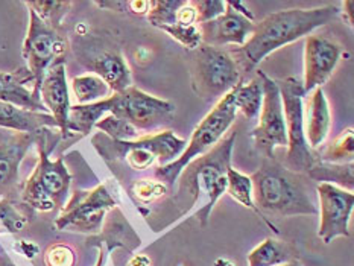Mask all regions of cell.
I'll return each mask as SVG.
<instances>
[{
    "label": "cell",
    "mask_w": 354,
    "mask_h": 266,
    "mask_svg": "<svg viewBox=\"0 0 354 266\" xmlns=\"http://www.w3.org/2000/svg\"><path fill=\"white\" fill-rule=\"evenodd\" d=\"M227 180H228L227 193L232 196L234 201L242 204L243 207L252 210L261 220H263L265 224L271 227L275 233H279V230H277L271 220L261 215L260 210L256 207V202H254V198H252V182H251V178L248 177V175H243L239 171L233 169V167H230L227 172Z\"/></svg>",
    "instance_id": "25"
},
{
    "label": "cell",
    "mask_w": 354,
    "mask_h": 266,
    "mask_svg": "<svg viewBox=\"0 0 354 266\" xmlns=\"http://www.w3.org/2000/svg\"><path fill=\"white\" fill-rule=\"evenodd\" d=\"M95 128H97L99 131H102L104 135L109 137V139L116 142L136 140L138 139V134H140L129 122L122 120L116 116H111V114H105L102 119H99Z\"/></svg>",
    "instance_id": "29"
},
{
    "label": "cell",
    "mask_w": 354,
    "mask_h": 266,
    "mask_svg": "<svg viewBox=\"0 0 354 266\" xmlns=\"http://www.w3.org/2000/svg\"><path fill=\"white\" fill-rule=\"evenodd\" d=\"M280 90L284 122L288 134V169L307 175L318 162L317 152L310 149L304 131L303 82L297 78L277 81Z\"/></svg>",
    "instance_id": "9"
},
{
    "label": "cell",
    "mask_w": 354,
    "mask_h": 266,
    "mask_svg": "<svg viewBox=\"0 0 354 266\" xmlns=\"http://www.w3.org/2000/svg\"><path fill=\"white\" fill-rule=\"evenodd\" d=\"M236 131L224 137L216 146L184 167L176 178L174 201L181 215L198 209L195 216L203 227L207 225L212 210L222 195L227 193V172L232 167Z\"/></svg>",
    "instance_id": "2"
},
{
    "label": "cell",
    "mask_w": 354,
    "mask_h": 266,
    "mask_svg": "<svg viewBox=\"0 0 354 266\" xmlns=\"http://www.w3.org/2000/svg\"><path fill=\"white\" fill-rule=\"evenodd\" d=\"M0 128L12 129L15 133L34 134L43 128H57L58 125L49 113H37L19 106L0 102Z\"/></svg>",
    "instance_id": "20"
},
{
    "label": "cell",
    "mask_w": 354,
    "mask_h": 266,
    "mask_svg": "<svg viewBox=\"0 0 354 266\" xmlns=\"http://www.w3.org/2000/svg\"><path fill=\"white\" fill-rule=\"evenodd\" d=\"M281 266H303V265L299 263L298 260H292V262H289V263H286V265H281Z\"/></svg>",
    "instance_id": "40"
},
{
    "label": "cell",
    "mask_w": 354,
    "mask_h": 266,
    "mask_svg": "<svg viewBox=\"0 0 354 266\" xmlns=\"http://www.w3.org/2000/svg\"><path fill=\"white\" fill-rule=\"evenodd\" d=\"M186 0H151V8L146 17L152 26H172L176 21V11Z\"/></svg>",
    "instance_id": "31"
},
{
    "label": "cell",
    "mask_w": 354,
    "mask_h": 266,
    "mask_svg": "<svg viewBox=\"0 0 354 266\" xmlns=\"http://www.w3.org/2000/svg\"><path fill=\"white\" fill-rule=\"evenodd\" d=\"M175 105L131 86L120 93H113L104 101L88 105H72L68 113V133L87 135L96 122L111 114L129 122L137 131H152L172 117Z\"/></svg>",
    "instance_id": "3"
},
{
    "label": "cell",
    "mask_w": 354,
    "mask_h": 266,
    "mask_svg": "<svg viewBox=\"0 0 354 266\" xmlns=\"http://www.w3.org/2000/svg\"><path fill=\"white\" fill-rule=\"evenodd\" d=\"M72 90L78 105L95 104L113 95L110 87L96 75L76 76L72 81Z\"/></svg>",
    "instance_id": "26"
},
{
    "label": "cell",
    "mask_w": 354,
    "mask_h": 266,
    "mask_svg": "<svg viewBox=\"0 0 354 266\" xmlns=\"http://www.w3.org/2000/svg\"><path fill=\"white\" fill-rule=\"evenodd\" d=\"M91 142L111 171L118 166H127L134 172H145L153 166L172 163L187 146L186 140L180 139L171 129L138 137L131 142H116L104 134H96Z\"/></svg>",
    "instance_id": "5"
},
{
    "label": "cell",
    "mask_w": 354,
    "mask_h": 266,
    "mask_svg": "<svg viewBox=\"0 0 354 266\" xmlns=\"http://www.w3.org/2000/svg\"><path fill=\"white\" fill-rule=\"evenodd\" d=\"M90 67L93 68L96 76H99L113 93H120L133 86V75L129 67L116 50H105L91 59Z\"/></svg>",
    "instance_id": "19"
},
{
    "label": "cell",
    "mask_w": 354,
    "mask_h": 266,
    "mask_svg": "<svg viewBox=\"0 0 354 266\" xmlns=\"http://www.w3.org/2000/svg\"><path fill=\"white\" fill-rule=\"evenodd\" d=\"M319 162L327 163H353L354 157V134L353 129H344V131L336 137V139L327 144V146L319 152Z\"/></svg>",
    "instance_id": "27"
},
{
    "label": "cell",
    "mask_w": 354,
    "mask_h": 266,
    "mask_svg": "<svg viewBox=\"0 0 354 266\" xmlns=\"http://www.w3.org/2000/svg\"><path fill=\"white\" fill-rule=\"evenodd\" d=\"M28 218L17 205L12 202L11 198L0 200V227L6 233H19L26 225Z\"/></svg>",
    "instance_id": "32"
},
{
    "label": "cell",
    "mask_w": 354,
    "mask_h": 266,
    "mask_svg": "<svg viewBox=\"0 0 354 266\" xmlns=\"http://www.w3.org/2000/svg\"><path fill=\"white\" fill-rule=\"evenodd\" d=\"M116 207V200L105 184L91 190H76L55 219L57 230L97 233L102 228L106 211Z\"/></svg>",
    "instance_id": "11"
},
{
    "label": "cell",
    "mask_w": 354,
    "mask_h": 266,
    "mask_svg": "<svg viewBox=\"0 0 354 266\" xmlns=\"http://www.w3.org/2000/svg\"><path fill=\"white\" fill-rule=\"evenodd\" d=\"M252 198L261 215L312 216L318 215L309 177L288 169L274 158H265L251 175ZM266 218V216H265Z\"/></svg>",
    "instance_id": "4"
},
{
    "label": "cell",
    "mask_w": 354,
    "mask_h": 266,
    "mask_svg": "<svg viewBox=\"0 0 354 266\" xmlns=\"http://www.w3.org/2000/svg\"><path fill=\"white\" fill-rule=\"evenodd\" d=\"M151 2H127V12L134 15H148Z\"/></svg>",
    "instance_id": "36"
},
{
    "label": "cell",
    "mask_w": 354,
    "mask_h": 266,
    "mask_svg": "<svg viewBox=\"0 0 354 266\" xmlns=\"http://www.w3.org/2000/svg\"><path fill=\"white\" fill-rule=\"evenodd\" d=\"M167 193V186L158 178H143L137 180L129 187V195L133 200L140 205H149L151 202L160 200Z\"/></svg>",
    "instance_id": "30"
},
{
    "label": "cell",
    "mask_w": 354,
    "mask_h": 266,
    "mask_svg": "<svg viewBox=\"0 0 354 266\" xmlns=\"http://www.w3.org/2000/svg\"><path fill=\"white\" fill-rule=\"evenodd\" d=\"M75 251L71 247L63 245V243H55V245L46 249V266H75Z\"/></svg>",
    "instance_id": "34"
},
{
    "label": "cell",
    "mask_w": 354,
    "mask_h": 266,
    "mask_svg": "<svg viewBox=\"0 0 354 266\" xmlns=\"http://www.w3.org/2000/svg\"><path fill=\"white\" fill-rule=\"evenodd\" d=\"M341 10L337 5H326L310 10L292 8L266 15L257 25L246 43L237 50L236 64L241 73H250L272 52L299 38L310 35L315 29L332 23Z\"/></svg>",
    "instance_id": "1"
},
{
    "label": "cell",
    "mask_w": 354,
    "mask_h": 266,
    "mask_svg": "<svg viewBox=\"0 0 354 266\" xmlns=\"http://www.w3.org/2000/svg\"><path fill=\"white\" fill-rule=\"evenodd\" d=\"M34 88V76L28 67L15 72H0V102L11 104L19 108L37 113H48Z\"/></svg>",
    "instance_id": "18"
},
{
    "label": "cell",
    "mask_w": 354,
    "mask_h": 266,
    "mask_svg": "<svg viewBox=\"0 0 354 266\" xmlns=\"http://www.w3.org/2000/svg\"><path fill=\"white\" fill-rule=\"evenodd\" d=\"M234 90L236 88H233L228 95L219 99L218 104L212 108V111L201 120V124L195 128L194 134H192V139L187 143L186 149H184L183 154L176 158L175 162L153 169L156 178H158L161 182H165L166 186H174L181 171L192 162V160L204 155L205 152L213 149L222 139H224V134L228 131L230 126L233 125L237 114L234 105Z\"/></svg>",
    "instance_id": "7"
},
{
    "label": "cell",
    "mask_w": 354,
    "mask_h": 266,
    "mask_svg": "<svg viewBox=\"0 0 354 266\" xmlns=\"http://www.w3.org/2000/svg\"><path fill=\"white\" fill-rule=\"evenodd\" d=\"M37 133H15L0 143V200L11 198L17 189L20 164L35 144Z\"/></svg>",
    "instance_id": "17"
},
{
    "label": "cell",
    "mask_w": 354,
    "mask_h": 266,
    "mask_svg": "<svg viewBox=\"0 0 354 266\" xmlns=\"http://www.w3.org/2000/svg\"><path fill=\"white\" fill-rule=\"evenodd\" d=\"M26 6L32 10L46 25L59 30L61 21L71 11L73 3L64 2V0L63 2L61 0H32V2H26Z\"/></svg>",
    "instance_id": "28"
},
{
    "label": "cell",
    "mask_w": 354,
    "mask_h": 266,
    "mask_svg": "<svg viewBox=\"0 0 354 266\" xmlns=\"http://www.w3.org/2000/svg\"><path fill=\"white\" fill-rule=\"evenodd\" d=\"M263 86V104L259 114V124L252 129V139L257 151L265 158H274V151L279 146H288L286 122H284L281 96L277 81L261 72L256 70Z\"/></svg>",
    "instance_id": "12"
},
{
    "label": "cell",
    "mask_w": 354,
    "mask_h": 266,
    "mask_svg": "<svg viewBox=\"0 0 354 266\" xmlns=\"http://www.w3.org/2000/svg\"><path fill=\"white\" fill-rule=\"evenodd\" d=\"M50 135L49 128H43L37 133L38 163L21 189V201L29 210H61L66 205L71 190L72 175L67 171L63 157L49 158L57 143V140L50 142Z\"/></svg>",
    "instance_id": "6"
},
{
    "label": "cell",
    "mask_w": 354,
    "mask_h": 266,
    "mask_svg": "<svg viewBox=\"0 0 354 266\" xmlns=\"http://www.w3.org/2000/svg\"><path fill=\"white\" fill-rule=\"evenodd\" d=\"M254 25H256L254 20L246 19L234 10L232 2H227L224 14L212 21L201 23L199 30H201L203 43L213 48H222L227 44L243 46L251 37Z\"/></svg>",
    "instance_id": "16"
},
{
    "label": "cell",
    "mask_w": 354,
    "mask_h": 266,
    "mask_svg": "<svg viewBox=\"0 0 354 266\" xmlns=\"http://www.w3.org/2000/svg\"><path fill=\"white\" fill-rule=\"evenodd\" d=\"M319 201V230L318 238L328 245L337 238H350V219L354 205V195L327 182L317 186Z\"/></svg>",
    "instance_id": "13"
},
{
    "label": "cell",
    "mask_w": 354,
    "mask_h": 266,
    "mask_svg": "<svg viewBox=\"0 0 354 266\" xmlns=\"http://www.w3.org/2000/svg\"><path fill=\"white\" fill-rule=\"evenodd\" d=\"M261 104H263V86L257 73L248 82L242 79L237 84L234 90V105L236 110L241 111L246 119H257Z\"/></svg>",
    "instance_id": "24"
},
{
    "label": "cell",
    "mask_w": 354,
    "mask_h": 266,
    "mask_svg": "<svg viewBox=\"0 0 354 266\" xmlns=\"http://www.w3.org/2000/svg\"><path fill=\"white\" fill-rule=\"evenodd\" d=\"M105 262H106V251L99 248V258H97L96 266H105Z\"/></svg>",
    "instance_id": "39"
},
{
    "label": "cell",
    "mask_w": 354,
    "mask_h": 266,
    "mask_svg": "<svg viewBox=\"0 0 354 266\" xmlns=\"http://www.w3.org/2000/svg\"><path fill=\"white\" fill-rule=\"evenodd\" d=\"M41 102L50 116L55 119L61 139H68V113H71V96L66 76L64 59L57 61L44 75L40 88Z\"/></svg>",
    "instance_id": "15"
},
{
    "label": "cell",
    "mask_w": 354,
    "mask_h": 266,
    "mask_svg": "<svg viewBox=\"0 0 354 266\" xmlns=\"http://www.w3.org/2000/svg\"><path fill=\"white\" fill-rule=\"evenodd\" d=\"M161 30H165L171 35L174 40L183 44L184 48L194 52L203 44L201 30H199V25L195 26H183V25H172V26H161Z\"/></svg>",
    "instance_id": "33"
},
{
    "label": "cell",
    "mask_w": 354,
    "mask_h": 266,
    "mask_svg": "<svg viewBox=\"0 0 354 266\" xmlns=\"http://www.w3.org/2000/svg\"><path fill=\"white\" fill-rule=\"evenodd\" d=\"M353 8H354V2L348 0V2L342 3V12H344V19L348 21V25L353 26L354 19H353Z\"/></svg>",
    "instance_id": "37"
},
{
    "label": "cell",
    "mask_w": 354,
    "mask_h": 266,
    "mask_svg": "<svg viewBox=\"0 0 354 266\" xmlns=\"http://www.w3.org/2000/svg\"><path fill=\"white\" fill-rule=\"evenodd\" d=\"M192 59V88L207 101H219L243 79L234 58L222 48L203 43Z\"/></svg>",
    "instance_id": "8"
},
{
    "label": "cell",
    "mask_w": 354,
    "mask_h": 266,
    "mask_svg": "<svg viewBox=\"0 0 354 266\" xmlns=\"http://www.w3.org/2000/svg\"><path fill=\"white\" fill-rule=\"evenodd\" d=\"M307 177L313 181L327 182V184H333L344 190H348V192H353L354 164L353 163H327V162H319L318 160L312 169L307 172Z\"/></svg>",
    "instance_id": "22"
},
{
    "label": "cell",
    "mask_w": 354,
    "mask_h": 266,
    "mask_svg": "<svg viewBox=\"0 0 354 266\" xmlns=\"http://www.w3.org/2000/svg\"><path fill=\"white\" fill-rule=\"evenodd\" d=\"M192 3L196 10L198 25L218 19L219 15L224 14L227 6L224 0H192Z\"/></svg>",
    "instance_id": "35"
},
{
    "label": "cell",
    "mask_w": 354,
    "mask_h": 266,
    "mask_svg": "<svg viewBox=\"0 0 354 266\" xmlns=\"http://www.w3.org/2000/svg\"><path fill=\"white\" fill-rule=\"evenodd\" d=\"M0 266H17L12 262L10 254L6 253V249L2 247V243H0Z\"/></svg>",
    "instance_id": "38"
},
{
    "label": "cell",
    "mask_w": 354,
    "mask_h": 266,
    "mask_svg": "<svg viewBox=\"0 0 354 266\" xmlns=\"http://www.w3.org/2000/svg\"><path fill=\"white\" fill-rule=\"evenodd\" d=\"M342 57V48L336 41L318 34L306 37L304 43V81L303 91L309 95L322 87L333 75Z\"/></svg>",
    "instance_id": "14"
},
{
    "label": "cell",
    "mask_w": 354,
    "mask_h": 266,
    "mask_svg": "<svg viewBox=\"0 0 354 266\" xmlns=\"http://www.w3.org/2000/svg\"><path fill=\"white\" fill-rule=\"evenodd\" d=\"M66 50V37L58 29L46 25L32 10H29V29L23 43V58L28 63V70L34 76V91L38 96L46 72L57 61L64 59Z\"/></svg>",
    "instance_id": "10"
},
{
    "label": "cell",
    "mask_w": 354,
    "mask_h": 266,
    "mask_svg": "<svg viewBox=\"0 0 354 266\" xmlns=\"http://www.w3.org/2000/svg\"><path fill=\"white\" fill-rule=\"evenodd\" d=\"M292 260H295L294 251L272 238L260 242L248 254V266H281Z\"/></svg>",
    "instance_id": "23"
},
{
    "label": "cell",
    "mask_w": 354,
    "mask_h": 266,
    "mask_svg": "<svg viewBox=\"0 0 354 266\" xmlns=\"http://www.w3.org/2000/svg\"><path fill=\"white\" fill-rule=\"evenodd\" d=\"M332 128V114L322 87L312 91L309 101V120H307L306 139L310 149H318L326 142Z\"/></svg>",
    "instance_id": "21"
}]
</instances>
